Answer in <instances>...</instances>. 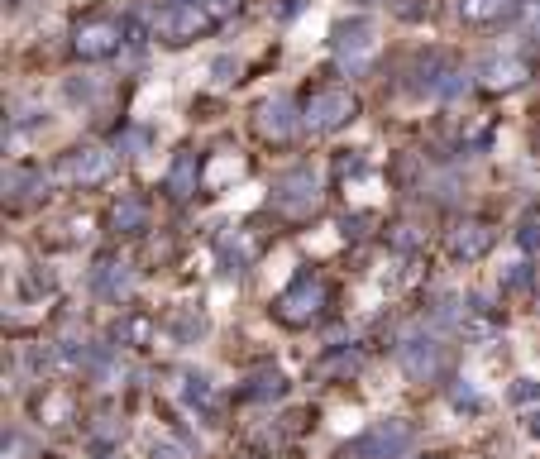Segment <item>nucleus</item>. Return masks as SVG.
<instances>
[{
    "mask_svg": "<svg viewBox=\"0 0 540 459\" xmlns=\"http://www.w3.org/2000/svg\"><path fill=\"white\" fill-rule=\"evenodd\" d=\"M297 125H302V110L292 106V96H268V101L254 110V130H259L263 139H273V144L292 139Z\"/></svg>",
    "mask_w": 540,
    "mask_h": 459,
    "instance_id": "6e6552de",
    "label": "nucleus"
},
{
    "mask_svg": "<svg viewBox=\"0 0 540 459\" xmlns=\"http://www.w3.org/2000/svg\"><path fill=\"white\" fill-rule=\"evenodd\" d=\"M120 24L115 20H87L77 34H72V53L87 58V63H101V58H115L120 53Z\"/></svg>",
    "mask_w": 540,
    "mask_h": 459,
    "instance_id": "0eeeda50",
    "label": "nucleus"
},
{
    "mask_svg": "<svg viewBox=\"0 0 540 459\" xmlns=\"http://www.w3.org/2000/svg\"><path fill=\"white\" fill-rule=\"evenodd\" d=\"M397 364L407 373L411 383H431L435 373H440V345H435L431 335H411L407 345L397 350Z\"/></svg>",
    "mask_w": 540,
    "mask_h": 459,
    "instance_id": "1a4fd4ad",
    "label": "nucleus"
},
{
    "mask_svg": "<svg viewBox=\"0 0 540 459\" xmlns=\"http://www.w3.org/2000/svg\"><path fill=\"white\" fill-rule=\"evenodd\" d=\"M502 287L507 292H526L531 287V263L521 259V263H507V273H502Z\"/></svg>",
    "mask_w": 540,
    "mask_h": 459,
    "instance_id": "b1692460",
    "label": "nucleus"
},
{
    "mask_svg": "<svg viewBox=\"0 0 540 459\" xmlns=\"http://www.w3.org/2000/svg\"><path fill=\"white\" fill-rule=\"evenodd\" d=\"M531 431H536V436H540V416H531Z\"/></svg>",
    "mask_w": 540,
    "mask_h": 459,
    "instance_id": "473e14b6",
    "label": "nucleus"
},
{
    "mask_svg": "<svg viewBox=\"0 0 540 459\" xmlns=\"http://www.w3.org/2000/svg\"><path fill=\"white\" fill-rule=\"evenodd\" d=\"M330 48L345 67H364L368 53H373V24L364 15H349V20L330 24Z\"/></svg>",
    "mask_w": 540,
    "mask_h": 459,
    "instance_id": "20e7f679",
    "label": "nucleus"
},
{
    "mask_svg": "<svg viewBox=\"0 0 540 459\" xmlns=\"http://www.w3.org/2000/svg\"><path fill=\"white\" fill-rule=\"evenodd\" d=\"M34 412H39V421H48V426H63L67 416H72V397H67L63 388H53V393H44L34 402Z\"/></svg>",
    "mask_w": 540,
    "mask_h": 459,
    "instance_id": "aec40b11",
    "label": "nucleus"
},
{
    "mask_svg": "<svg viewBox=\"0 0 540 459\" xmlns=\"http://www.w3.org/2000/svg\"><path fill=\"white\" fill-rule=\"evenodd\" d=\"M278 206L292 220H306L311 211H316V206H321V177L311 173V168L287 173V177H282V187H278Z\"/></svg>",
    "mask_w": 540,
    "mask_h": 459,
    "instance_id": "423d86ee",
    "label": "nucleus"
},
{
    "mask_svg": "<svg viewBox=\"0 0 540 459\" xmlns=\"http://www.w3.org/2000/svg\"><path fill=\"white\" fill-rule=\"evenodd\" d=\"M488 244H493V235L483 220H459L454 230H445V254L459 263H478L488 254Z\"/></svg>",
    "mask_w": 540,
    "mask_h": 459,
    "instance_id": "9d476101",
    "label": "nucleus"
},
{
    "mask_svg": "<svg viewBox=\"0 0 540 459\" xmlns=\"http://www.w3.org/2000/svg\"><path fill=\"white\" fill-rule=\"evenodd\" d=\"M282 393H287V373H282V369L263 364V369L249 373V388H244V397H254V402H278Z\"/></svg>",
    "mask_w": 540,
    "mask_h": 459,
    "instance_id": "f3484780",
    "label": "nucleus"
},
{
    "mask_svg": "<svg viewBox=\"0 0 540 459\" xmlns=\"http://www.w3.org/2000/svg\"><path fill=\"white\" fill-rule=\"evenodd\" d=\"M48 192V177L39 168H10L5 173V197L10 206H20V201H39Z\"/></svg>",
    "mask_w": 540,
    "mask_h": 459,
    "instance_id": "dca6fc26",
    "label": "nucleus"
},
{
    "mask_svg": "<svg viewBox=\"0 0 540 459\" xmlns=\"http://www.w3.org/2000/svg\"><path fill=\"white\" fill-rule=\"evenodd\" d=\"M325 306H330V287H325L316 273H302V278H297V283L278 297L273 316H278L282 326H311Z\"/></svg>",
    "mask_w": 540,
    "mask_h": 459,
    "instance_id": "f257e3e1",
    "label": "nucleus"
},
{
    "mask_svg": "<svg viewBox=\"0 0 540 459\" xmlns=\"http://www.w3.org/2000/svg\"><path fill=\"white\" fill-rule=\"evenodd\" d=\"M235 72H239V58H230V53L216 58V67H211V77H216V82H235Z\"/></svg>",
    "mask_w": 540,
    "mask_h": 459,
    "instance_id": "c85d7f7f",
    "label": "nucleus"
},
{
    "mask_svg": "<svg viewBox=\"0 0 540 459\" xmlns=\"http://www.w3.org/2000/svg\"><path fill=\"white\" fill-rule=\"evenodd\" d=\"M149 321L144 316H120L115 326H110V345H144L149 340Z\"/></svg>",
    "mask_w": 540,
    "mask_h": 459,
    "instance_id": "412c9836",
    "label": "nucleus"
},
{
    "mask_svg": "<svg viewBox=\"0 0 540 459\" xmlns=\"http://www.w3.org/2000/svg\"><path fill=\"white\" fill-rule=\"evenodd\" d=\"M388 244L397 254H411V249H421V230H416V225H392Z\"/></svg>",
    "mask_w": 540,
    "mask_h": 459,
    "instance_id": "5701e85b",
    "label": "nucleus"
},
{
    "mask_svg": "<svg viewBox=\"0 0 540 459\" xmlns=\"http://www.w3.org/2000/svg\"><path fill=\"white\" fill-rule=\"evenodd\" d=\"M230 177H239V158H225V163H216V168H211V182H230Z\"/></svg>",
    "mask_w": 540,
    "mask_h": 459,
    "instance_id": "7c9ffc66",
    "label": "nucleus"
},
{
    "mask_svg": "<svg viewBox=\"0 0 540 459\" xmlns=\"http://www.w3.org/2000/svg\"><path fill=\"white\" fill-rule=\"evenodd\" d=\"M512 5L517 0H459V15L469 24H493L502 15H512Z\"/></svg>",
    "mask_w": 540,
    "mask_h": 459,
    "instance_id": "6ab92c4d",
    "label": "nucleus"
},
{
    "mask_svg": "<svg viewBox=\"0 0 540 459\" xmlns=\"http://www.w3.org/2000/svg\"><path fill=\"white\" fill-rule=\"evenodd\" d=\"M110 173H115V153L110 149H82L72 153V163H67V182L72 187H101V182H110Z\"/></svg>",
    "mask_w": 540,
    "mask_h": 459,
    "instance_id": "f8f14e48",
    "label": "nucleus"
},
{
    "mask_svg": "<svg viewBox=\"0 0 540 459\" xmlns=\"http://www.w3.org/2000/svg\"><path fill=\"white\" fill-rule=\"evenodd\" d=\"M153 459H182V455H173V450H153Z\"/></svg>",
    "mask_w": 540,
    "mask_h": 459,
    "instance_id": "2f4dec72",
    "label": "nucleus"
},
{
    "mask_svg": "<svg viewBox=\"0 0 540 459\" xmlns=\"http://www.w3.org/2000/svg\"><path fill=\"white\" fill-rule=\"evenodd\" d=\"M517 244L526 249V254H536V249H540V220H526V225H521V230H517Z\"/></svg>",
    "mask_w": 540,
    "mask_h": 459,
    "instance_id": "bb28decb",
    "label": "nucleus"
},
{
    "mask_svg": "<svg viewBox=\"0 0 540 459\" xmlns=\"http://www.w3.org/2000/svg\"><path fill=\"white\" fill-rule=\"evenodd\" d=\"M359 115V101H354V91L345 87H330V91H316L311 96V106H306V125L311 130H340Z\"/></svg>",
    "mask_w": 540,
    "mask_h": 459,
    "instance_id": "39448f33",
    "label": "nucleus"
},
{
    "mask_svg": "<svg viewBox=\"0 0 540 459\" xmlns=\"http://www.w3.org/2000/svg\"><path fill=\"white\" fill-rule=\"evenodd\" d=\"M411 450V426L407 421H378L373 431L349 445V459H407Z\"/></svg>",
    "mask_w": 540,
    "mask_h": 459,
    "instance_id": "7ed1b4c3",
    "label": "nucleus"
},
{
    "mask_svg": "<svg viewBox=\"0 0 540 459\" xmlns=\"http://www.w3.org/2000/svg\"><path fill=\"white\" fill-rule=\"evenodd\" d=\"M526 72H531V67L507 53V58H488L483 72H478V82H483V91H517L521 82H526Z\"/></svg>",
    "mask_w": 540,
    "mask_h": 459,
    "instance_id": "4468645a",
    "label": "nucleus"
},
{
    "mask_svg": "<svg viewBox=\"0 0 540 459\" xmlns=\"http://www.w3.org/2000/svg\"><path fill=\"white\" fill-rule=\"evenodd\" d=\"M359 369H364V350H359V345H340V354H325L321 359V378H330V383L354 378Z\"/></svg>",
    "mask_w": 540,
    "mask_h": 459,
    "instance_id": "a211bd4d",
    "label": "nucleus"
},
{
    "mask_svg": "<svg viewBox=\"0 0 540 459\" xmlns=\"http://www.w3.org/2000/svg\"><path fill=\"white\" fill-rule=\"evenodd\" d=\"M130 283H134V268H125L120 259H101L91 268V292H96V297L120 302V297H130Z\"/></svg>",
    "mask_w": 540,
    "mask_h": 459,
    "instance_id": "ddd939ff",
    "label": "nucleus"
},
{
    "mask_svg": "<svg viewBox=\"0 0 540 459\" xmlns=\"http://www.w3.org/2000/svg\"><path fill=\"white\" fill-rule=\"evenodd\" d=\"M120 436H125V426H120L115 416H106V426H96V436H91V445H96V450H110V445H115Z\"/></svg>",
    "mask_w": 540,
    "mask_h": 459,
    "instance_id": "393cba45",
    "label": "nucleus"
},
{
    "mask_svg": "<svg viewBox=\"0 0 540 459\" xmlns=\"http://www.w3.org/2000/svg\"><path fill=\"white\" fill-rule=\"evenodd\" d=\"M507 397H512L517 407H521V402H540V383H536V378H517V383H512V393H507Z\"/></svg>",
    "mask_w": 540,
    "mask_h": 459,
    "instance_id": "a878e982",
    "label": "nucleus"
},
{
    "mask_svg": "<svg viewBox=\"0 0 540 459\" xmlns=\"http://www.w3.org/2000/svg\"><path fill=\"white\" fill-rule=\"evenodd\" d=\"M149 225V206L139 192H120V197L106 206V230L110 235H144Z\"/></svg>",
    "mask_w": 540,
    "mask_h": 459,
    "instance_id": "9b49d317",
    "label": "nucleus"
},
{
    "mask_svg": "<svg viewBox=\"0 0 540 459\" xmlns=\"http://www.w3.org/2000/svg\"><path fill=\"white\" fill-rule=\"evenodd\" d=\"M182 397H187V402H196V407H206V412L216 407V393L206 388V378H201V373H187V378H182Z\"/></svg>",
    "mask_w": 540,
    "mask_h": 459,
    "instance_id": "4be33fe9",
    "label": "nucleus"
},
{
    "mask_svg": "<svg viewBox=\"0 0 540 459\" xmlns=\"http://www.w3.org/2000/svg\"><path fill=\"white\" fill-rule=\"evenodd\" d=\"M397 15L402 20H426V0H397Z\"/></svg>",
    "mask_w": 540,
    "mask_h": 459,
    "instance_id": "c756f323",
    "label": "nucleus"
},
{
    "mask_svg": "<svg viewBox=\"0 0 540 459\" xmlns=\"http://www.w3.org/2000/svg\"><path fill=\"white\" fill-rule=\"evenodd\" d=\"M29 455H34V445L20 440V431H10V436H5V459H29Z\"/></svg>",
    "mask_w": 540,
    "mask_h": 459,
    "instance_id": "cd10ccee",
    "label": "nucleus"
},
{
    "mask_svg": "<svg viewBox=\"0 0 540 459\" xmlns=\"http://www.w3.org/2000/svg\"><path fill=\"white\" fill-rule=\"evenodd\" d=\"M196 187H201V163H196L192 149H177L173 168H168V192L177 201H187V197H196Z\"/></svg>",
    "mask_w": 540,
    "mask_h": 459,
    "instance_id": "2eb2a0df",
    "label": "nucleus"
},
{
    "mask_svg": "<svg viewBox=\"0 0 540 459\" xmlns=\"http://www.w3.org/2000/svg\"><path fill=\"white\" fill-rule=\"evenodd\" d=\"M211 24H216L211 5H201V0H173V5L158 15V34H163L168 44H196Z\"/></svg>",
    "mask_w": 540,
    "mask_h": 459,
    "instance_id": "f03ea898",
    "label": "nucleus"
}]
</instances>
